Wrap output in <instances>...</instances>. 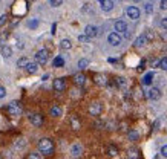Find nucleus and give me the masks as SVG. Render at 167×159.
<instances>
[{
  "label": "nucleus",
  "instance_id": "obj_32",
  "mask_svg": "<svg viewBox=\"0 0 167 159\" xmlns=\"http://www.w3.org/2000/svg\"><path fill=\"white\" fill-rule=\"evenodd\" d=\"M8 32H3V34L0 35V47H2V46H5V43H6V38H8Z\"/></svg>",
  "mask_w": 167,
  "mask_h": 159
},
{
  "label": "nucleus",
  "instance_id": "obj_33",
  "mask_svg": "<svg viewBox=\"0 0 167 159\" xmlns=\"http://www.w3.org/2000/svg\"><path fill=\"white\" fill-rule=\"evenodd\" d=\"M61 3H63V0H49V5H51V6H54V8L60 6Z\"/></svg>",
  "mask_w": 167,
  "mask_h": 159
},
{
  "label": "nucleus",
  "instance_id": "obj_8",
  "mask_svg": "<svg viewBox=\"0 0 167 159\" xmlns=\"http://www.w3.org/2000/svg\"><path fill=\"white\" fill-rule=\"evenodd\" d=\"M126 14L129 15V19H132V20H136V19H140V9L136 8V6H129L127 9H126Z\"/></svg>",
  "mask_w": 167,
  "mask_h": 159
},
{
  "label": "nucleus",
  "instance_id": "obj_31",
  "mask_svg": "<svg viewBox=\"0 0 167 159\" xmlns=\"http://www.w3.org/2000/svg\"><path fill=\"white\" fill-rule=\"evenodd\" d=\"M127 136H129V141H136L138 139V133L135 130H129L127 132Z\"/></svg>",
  "mask_w": 167,
  "mask_h": 159
},
{
  "label": "nucleus",
  "instance_id": "obj_2",
  "mask_svg": "<svg viewBox=\"0 0 167 159\" xmlns=\"http://www.w3.org/2000/svg\"><path fill=\"white\" fill-rule=\"evenodd\" d=\"M8 113L11 116H20L22 115V104L17 101H12L8 104Z\"/></svg>",
  "mask_w": 167,
  "mask_h": 159
},
{
  "label": "nucleus",
  "instance_id": "obj_45",
  "mask_svg": "<svg viewBox=\"0 0 167 159\" xmlns=\"http://www.w3.org/2000/svg\"><path fill=\"white\" fill-rule=\"evenodd\" d=\"M121 2H124V0H121Z\"/></svg>",
  "mask_w": 167,
  "mask_h": 159
},
{
  "label": "nucleus",
  "instance_id": "obj_29",
  "mask_svg": "<svg viewBox=\"0 0 167 159\" xmlns=\"http://www.w3.org/2000/svg\"><path fill=\"white\" fill-rule=\"evenodd\" d=\"M117 84H118V87H121V89H124V87L127 86V81H126V78L120 77V78H117Z\"/></svg>",
  "mask_w": 167,
  "mask_h": 159
},
{
  "label": "nucleus",
  "instance_id": "obj_19",
  "mask_svg": "<svg viewBox=\"0 0 167 159\" xmlns=\"http://www.w3.org/2000/svg\"><path fill=\"white\" fill-rule=\"evenodd\" d=\"M71 127L74 129V130H80V127H81V123H80V119L74 115V116H71Z\"/></svg>",
  "mask_w": 167,
  "mask_h": 159
},
{
  "label": "nucleus",
  "instance_id": "obj_1",
  "mask_svg": "<svg viewBox=\"0 0 167 159\" xmlns=\"http://www.w3.org/2000/svg\"><path fill=\"white\" fill-rule=\"evenodd\" d=\"M54 150H55V145L51 139H48V138L40 139V142H38V151L40 153H43L45 156H51L54 153Z\"/></svg>",
  "mask_w": 167,
  "mask_h": 159
},
{
  "label": "nucleus",
  "instance_id": "obj_9",
  "mask_svg": "<svg viewBox=\"0 0 167 159\" xmlns=\"http://www.w3.org/2000/svg\"><path fill=\"white\" fill-rule=\"evenodd\" d=\"M66 89V83L63 78H57L54 80V90L55 92H63Z\"/></svg>",
  "mask_w": 167,
  "mask_h": 159
},
{
  "label": "nucleus",
  "instance_id": "obj_14",
  "mask_svg": "<svg viewBox=\"0 0 167 159\" xmlns=\"http://www.w3.org/2000/svg\"><path fill=\"white\" fill-rule=\"evenodd\" d=\"M49 113H51V116H54V118H58V116H61V113H63V110H61V107L60 106H52L51 109H49Z\"/></svg>",
  "mask_w": 167,
  "mask_h": 159
},
{
  "label": "nucleus",
  "instance_id": "obj_34",
  "mask_svg": "<svg viewBox=\"0 0 167 159\" xmlns=\"http://www.w3.org/2000/svg\"><path fill=\"white\" fill-rule=\"evenodd\" d=\"M26 159H42V158H40L38 153H29V155L26 156Z\"/></svg>",
  "mask_w": 167,
  "mask_h": 159
},
{
  "label": "nucleus",
  "instance_id": "obj_7",
  "mask_svg": "<svg viewBox=\"0 0 167 159\" xmlns=\"http://www.w3.org/2000/svg\"><path fill=\"white\" fill-rule=\"evenodd\" d=\"M108 41L112 46H120L121 45V35L118 32H110L108 37Z\"/></svg>",
  "mask_w": 167,
  "mask_h": 159
},
{
  "label": "nucleus",
  "instance_id": "obj_40",
  "mask_svg": "<svg viewBox=\"0 0 167 159\" xmlns=\"http://www.w3.org/2000/svg\"><path fill=\"white\" fill-rule=\"evenodd\" d=\"M161 156H164V158H167V145H164V147L161 148Z\"/></svg>",
  "mask_w": 167,
  "mask_h": 159
},
{
  "label": "nucleus",
  "instance_id": "obj_44",
  "mask_svg": "<svg viewBox=\"0 0 167 159\" xmlns=\"http://www.w3.org/2000/svg\"><path fill=\"white\" fill-rule=\"evenodd\" d=\"M133 2H135V3H138V2H141V0H133Z\"/></svg>",
  "mask_w": 167,
  "mask_h": 159
},
{
  "label": "nucleus",
  "instance_id": "obj_5",
  "mask_svg": "<svg viewBox=\"0 0 167 159\" xmlns=\"http://www.w3.org/2000/svg\"><path fill=\"white\" fill-rule=\"evenodd\" d=\"M84 35L87 37V38H94L98 35V28L94 26V25H87L86 28H84Z\"/></svg>",
  "mask_w": 167,
  "mask_h": 159
},
{
  "label": "nucleus",
  "instance_id": "obj_39",
  "mask_svg": "<svg viewBox=\"0 0 167 159\" xmlns=\"http://www.w3.org/2000/svg\"><path fill=\"white\" fill-rule=\"evenodd\" d=\"M6 23V15H0V28Z\"/></svg>",
  "mask_w": 167,
  "mask_h": 159
},
{
  "label": "nucleus",
  "instance_id": "obj_43",
  "mask_svg": "<svg viewBox=\"0 0 167 159\" xmlns=\"http://www.w3.org/2000/svg\"><path fill=\"white\" fill-rule=\"evenodd\" d=\"M158 127H159V119H156L155 124H153V129H158Z\"/></svg>",
  "mask_w": 167,
  "mask_h": 159
},
{
  "label": "nucleus",
  "instance_id": "obj_18",
  "mask_svg": "<svg viewBox=\"0 0 167 159\" xmlns=\"http://www.w3.org/2000/svg\"><path fill=\"white\" fill-rule=\"evenodd\" d=\"M25 69H26L28 74H36L37 70H38V64H37V63H32V61H29Z\"/></svg>",
  "mask_w": 167,
  "mask_h": 159
},
{
  "label": "nucleus",
  "instance_id": "obj_24",
  "mask_svg": "<svg viewBox=\"0 0 167 159\" xmlns=\"http://www.w3.org/2000/svg\"><path fill=\"white\" fill-rule=\"evenodd\" d=\"M52 64H54V68H63V66H64V60L61 57H57L52 61Z\"/></svg>",
  "mask_w": 167,
  "mask_h": 159
},
{
  "label": "nucleus",
  "instance_id": "obj_11",
  "mask_svg": "<svg viewBox=\"0 0 167 159\" xmlns=\"http://www.w3.org/2000/svg\"><path fill=\"white\" fill-rule=\"evenodd\" d=\"M98 2L101 3V9H103V11L109 12L114 9V2H112V0H98Z\"/></svg>",
  "mask_w": 167,
  "mask_h": 159
},
{
  "label": "nucleus",
  "instance_id": "obj_23",
  "mask_svg": "<svg viewBox=\"0 0 167 159\" xmlns=\"http://www.w3.org/2000/svg\"><path fill=\"white\" fill-rule=\"evenodd\" d=\"M146 41H147L146 37H144V35H140V37L135 40V47H141V46H144L146 45Z\"/></svg>",
  "mask_w": 167,
  "mask_h": 159
},
{
  "label": "nucleus",
  "instance_id": "obj_17",
  "mask_svg": "<svg viewBox=\"0 0 167 159\" xmlns=\"http://www.w3.org/2000/svg\"><path fill=\"white\" fill-rule=\"evenodd\" d=\"M0 52H2V57L3 58H9L12 55V49L9 46H2L0 47Z\"/></svg>",
  "mask_w": 167,
  "mask_h": 159
},
{
  "label": "nucleus",
  "instance_id": "obj_25",
  "mask_svg": "<svg viewBox=\"0 0 167 159\" xmlns=\"http://www.w3.org/2000/svg\"><path fill=\"white\" fill-rule=\"evenodd\" d=\"M108 155L109 156H117V155H118V148L115 147V145H109L108 147Z\"/></svg>",
  "mask_w": 167,
  "mask_h": 159
},
{
  "label": "nucleus",
  "instance_id": "obj_41",
  "mask_svg": "<svg viewBox=\"0 0 167 159\" xmlns=\"http://www.w3.org/2000/svg\"><path fill=\"white\" fill-rule=\"evenodd\" d=\"M161 26H163V28H164V29L167 31V17H166V19H163V20H161Z\"/></svg>",
  "mask_w": 167,
  "mask_h": 159
},
{
  "label": "nucleus",
  "instance_id": "obj_35",
  "mask_svg": "<svg viewBox=\"0 0 167 159\" xmlns=\"http://www.w3.org/2000/svg\"><path fill=\"white\" fill-rule=\"evenodd\" d=\"M28 26H29L31 29H34V28H37V26H38V20H31V22L28 23Z\"/></svg>",
  "mask_w": 167,
  "mask_h": 159
},
{
  "label": "nucleus",
  "instance_id": "obj_20",
  "mask_svg": "<svg viewBox=\"0 0 167 159\" xmlns=\"http://www.w3.org/2000/svg\"><path fill=\"white\" fill-rule=\"evenodd\" d=\"M127 159H140V153H138V150L136 148H129L127 150Z\"/></svg>",
  "mask_w": 167,
  "mask_h": 159
},
{
  "label": "nucleus",
  "instance_id": "obj_16",
  "mask_svg": "<svg viewBox=\"0 0 167 159\" xmlns=\"http://www.w3.org/2000/svg\"><path fill=\"white\" fill-rule=\"evenodd\" d=\"M94 81H95V84H98V86H104L108 83L106 75H103V74H97L95 77H94Z\"/></svg>",
  "mask_w": 167,
  "mask_h": 159
},
{
  "label": "nucleus",
  "instance_id": "obj_36",
  "mask_svg": "<svg viewBox=\"0 0 167 159\" xmlns=\"http://www.w3.org/2000/svg\"><path fill=\"white\" fill-rule=\"evenodd\" d=\"M5 96H6V89H5L3 86H0V100L5 98Z\"/></svg>",
  "mask_w": 167,
  "mask_h": 159
},
{
  "label": "nucleus",
  "instance_id": "obj_38",
  "mask_svg": "<svg viewBox=\"0 0 167 159\" xmlns=\"http://www.w3.org/2000/svg\"><path fill=\"white\" fill-rule=\"evenodd\" d=\"M159 8L161 9H167V0H161L159 2Z\"/></svg>",
  "mask_w": 167,
  "mask_h": 159
},
{
  "label": "nucleus",
  "instance_id": "obj_4",
  "mask_svg": "<svg viewBox=\"0 0 167 159\" xmlns=\"http://www.w3.org/2000/svg\"><path fill=\"white\" fill-rule=\"evenodd\" d=\"M87 112L92 115V116H100L101 115V112H103V104L101 102H92L91 106H89V109H87Z\"/></svg>",
  "mask_w": 167,
  "mask_h": 159
},
{
  "label": "nucleus",
  "instance_id": "obj_3",
  "mask_svg": "<svg viewBox=\"0 0 167 159\" xmlns=\"http://www.w3.org/2000/svg\"><path fill=\"white\" fill-rule=\"evenodd\" d=\"M49 58V52L48 49H40L36 54V63L37 64H46Z\"/></svg>",
  "mask_w": 167,
  "mask_h": 159
},
{
  "label": "nucleus",
  "instance_id": "obj_26",
  "mask_svg": "<svg viewBox=\"0 0 167 159\" xmlns=\"http://www.w3.org/2000/svg\"><path fill=\"white\" fill-rule=\"evenodd\" d=\"M158 68H161L163 70H167V57L161 58V60L158 61Z\"/></svg>",
  "mask_w": 167,
  "mask_h": 159
},
{
  "label": "nucleus",
  "instance_id": "obj_28",
  "mask_svg": "<svg viewBox=\"0 0 167 159\" xmlns=\"http://www.w3.org/2000/svg\"><path fill=\"white\" fill-rule=\"evenodd\" d=\"M87 66H89V60H87V58H81V60L78 61V68L80 69H86Z\"/></svg>",
  "mask_w": 167,
  "mask_h": 159
},
{
  "label": "nucleus",
  "instance_id": "obj_6",
  "mask_svg": "<svg viewBox=\"0 0 167 159\" xmlns=\"http://www.w3.org/2000/svg\"><path fill=\"white\" fill-rule=\"evenodd\" d=\"M29 121H31V124L36 125V127H42L43 125V116L40 113H31L29 115Z\"/></svg>",
  "mask_w": 167,
  "mask_h": 159
},
{
  "label": "nucleus",
  "instance_id": "obj_10",
  "mask_svg": "<svg viewBox=\"0 0 167 159\" xmlns=\"http://www.w3.org/2000/svg\"><path fill=\"white\" fill-rule=\"evenodd\" d=\"M71 155H72V158H80L83 155V147L80 144H74L71 147Z\"/></svg>",
  "mask_w": 167,
  "mask_h": 159
},
{
  "label": "nucleus",
  "instance_id": "obj_30",
  "mask_svg": "<svg viewBox=\"0 0 167 159\" xmlns=\"http://www.w3.org/2000/svg\"><path fill=\"white\" fill-rule=\"evenodd\" d=\"M144 37H146V40L149 41V40H153L155 38V32L152 31V29H147L146 31V34H144Z\"/></svg>",
  "mask_w": 167,
  "mask_h": 159
},
{
  "label": "nucleus",
  "instance_id": "obj_15",
  "mask_svg": "<svg viewBox=\"0 0 167 159\" xmlns=\"http://www.w3.org/2000/svg\"><path fill=\"white\" fill-rule=\"evenodd\" d=\"M115 31L117 32H126L127 31V25L126 22H123V20H118V22H115Z\"/></svg>",
  "mask_w": 167,
  "mask_h": 159
},
{
  "label": "nucleus",
  "instance_id": "obj_13",
  "mask_svg": "<svg viewBox=\"0 0 167 159\" xmlns=\"http://www.w3.org/2000/svg\"><path fill=\"white\" fill-rule=\"evenodd\" d=\"M147 95H149V98H150V100H155V101H156V100H159V98H161V90H159L158 87H152V89L149 90Z\"/></svg>",
  "mask_w": 167,
  "mask_h": 159
},
{
  "label": "nucleus",
  "instance_id": "obj_21",
  "mask_svg": "<svg viewBox=\"0 0 167 159\" xmlns=\"http://www.w3.org/2000/svg\"><path fill=\"white\" fill-rule=\"evenodd\" d=\"M155 77V74L153 72H149V74H146L143 78V84L144 86H149V84H152V78Z\"/></svg>",
  "mask_w": 167,
  "mask_h": 159
},
{
  "label": "nucleus",
  "instance_id": "obj_12",
  "mask_svg": "<svg viewBox=\"0 0 167 159\" xmlns=\"http://www.w3.org/2000/svg\"><path fill=\"white\" fill-rule=\"evenodd\" d=\"M74 83H75L77 86H80V87L84 86V83H86V75L81 74V72H80V74H75V75H74Z\"/></svg>",
  "mask_w": 167,
  "mask_h": 159
},
{
  "label": "nucleus",
  "instance_id": "obj_42",
  "mask_svg": "<svg viewBox=\"0 0 167 159\" xmlns=\"http://www.w3.org/2000/svg\"><path fill=\"white\" fill-rule=\"evenodd\" d=\"M89 38L86 37V35H78V41H87Z\"/></svg>",
  "mask_w": 167,
  "mask_h": 159
},
{
  "label": "nucleus",
  "instance_id": "obj_22",
  "mask_svg": "<svg viewBox=\"0 0 167 159\" xmlns=\"http://www.w3.org/2000/svg\"><path fill=\"white\" fill-rule=\"evenodd\" d=\"M60 47H61V49H64V51L71 49V47H72L71 40H69V38H64V40H61V41H60Z\"/></svg>",
  "mask_w": 167,
  "mask_h": 159
},
{
  "label": "nucleus",
  "instance_id": "obj_37",
  "mask_svg": "<svg viewBox=\"0 0 167 159\" xmlns=\"http://www.w3.org/2000/svg\"><path fill=\"white\" fill-rule=\"evenodd\" d=\"M152 11H153L152 3H147V5H146V12H147V14H152Z\"/></svg>",
  "mask_w": 167,
  "mask_h": 159
},
{
  "label": "nucleus",
  "instance_id": "obj_27",
  "mask_svg": "<svg viewBox=\"0 0 167 159\" xmlns=\"http://www.w3.org/2000/svg\"><path fill=\"white\" fill-rule=\"evenodd\" d=\"M28 63H29V60H28L26 57H22L19 61H17V66H19V68H26Z\"/></svg>",
  "mask_w": 167,
  "mask_h": 159
}]
</instances>
